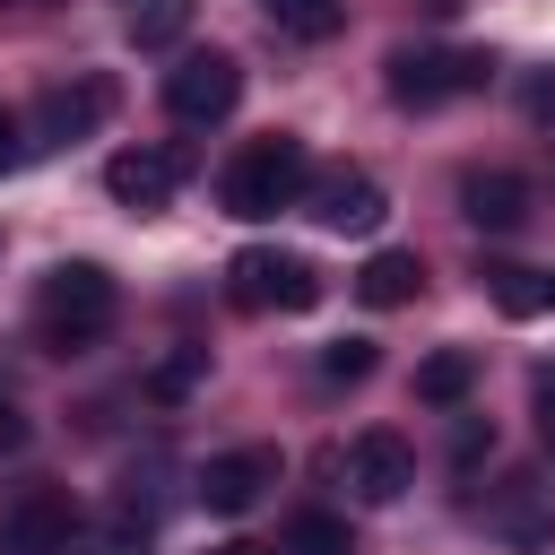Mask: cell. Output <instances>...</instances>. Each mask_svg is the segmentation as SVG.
I'll return each instance as SVG.
<instances>
[{
  "label": "cell",
  "instance_id": "cell-7",
  "mask_svg": "<svg viewBox=\"0 0 555 555\" xmlns=\"http://www.w3.org/2000/svg\"><path fill=\"white\" fill-rule=\"evenodd\" d=\"M278 451L269 442H243V451H217L208 468H199V512H217V520H234V512H251L269 486H278Z\"/></svg>",
  "mask_w": 555,
  "mask_h": 555
},
{
  "label": "cell",
  "instance_id": "cell-19",
  "mask_svg": "<svg viewBox=\"0 0 555 555\" xmlns=\"http://www.w3.org/2000/svg\"><path fill=\"white\" fill-rule=\"evenodd\" d=\"M199 373H208V347H173V356L147 373V399H165V408H173V399H191V390H199Z\"/></svg>",
  "mask_w": 555,
  "mask_h": 555
},
{
  "label": "cell",
  "instance_id": "cell-23",
  "mask_svg": "<svg viewBox=\"0 0 555 555\" xmlns=\"http://www.w3.org/2000/svg\"><path fill=\"white\" fill-rule=\"evenodd\" d=\"M9 451H26V408H17V399H0V460H9Z\"/></svg>",
  "mask_w": 555,
  "mask_h": 555
},
{
  "label": "cell",
  "instance_id": "cell-22",
  "mask_svg": "<svg viewBox=\"0 0 555 555\" xmlns=\"http://www.w3.org/2000/svg\"><path fill=\"white\" fill-rule=\"evenodd\" d=\"M520 104H529V121H555V69H538V78H529V95H520Z\"/></svg>",
  "mask_w": 555,
  "mask_h": 555
},
{
  "label": "cell",
  "instance_id": "cell-16",
  "mask_svg": "<svg viewBox=\"0 0 555 555\" xmlns=\"http://www.w3.org/2000/svg\"><path fill=\"white\" fill-rule=\"evenodd\" d=\"M260 9H269V26H278V35H295V43H330V35H338V17H347L338 0H260Z\"/></svg>",
  "mask_w": 555,
  "mask_h": 555
},
{
  "label": "cell",
  "instance_id": "cell-10",
  "mask_svg": "<svg viewBox=\"0 0 555 555\" xmlns=\"http://www.w3.org/2000/svg\"><path fill=\"white\" fill-rule=\"evenodd\" d=\"M182 173H191L182 147H121V156L104 165V191H113L121 208H165V199L182 191Z\"/></svg>",
  "mask_w": 555,
  "mask_h": 555
},
{
  "label": "cell",
  "instance_id": "cell-14",
  "mask_svg": "<svg viewBox=\"0 0 555 555\" xmlns=\"http://www.w3.org/2000/svg\"><path fill=\"white\" fill-rule=\"evenodd\" d=\"M468 390H477V356H468V347H434V356L416 364V399H425V408H460Z\"/></svg>",
  "mask_w": 555,
  "mask_h": 555
},
{
  "label": "cell",
  "instance_id": "cell-12",
  "mask_svg": "<svg viewBox=\"0 0 555 555\" xmlns=\"http://www.w3.org/2000/svg\"><path fill=\"white\" fill-rule=\"evenodd\" d=\"M304 199H312V217H321L330 234H373V225L390 217V199H382L373 173H321Z\"/></svg>",
  "mask_w": 555,
  "mask_h": 555
},
{
  "label": "cell",
  "instance_id": "cell-21",
  "mask_svg": "<svg viewBox=\"0 0 555 555\" xmlns=\"http://www.w3.org/2000/svg\"><path fill=\"white\" fill-rule=\"evenodd\" d=\"M321 373H330V382H364V373H373V338H330V347H321Z\"/></svg>",
  "mask_w": 555,
  "mask_h": 555
},
{
  "label": "cell",
  "instance_id": "cell-20",
  "mask_svg": "<svg viewBox=\"0 0 555 555\" xmlns=\"http://www.w3.org/2000/svg\"><path fill=\"white\" fill-rule=\"evenodd\" d=\"M147 546H156V512H139V503H121L95 529V555H147Z\"/></svg>",
  "mask_w": 555,
  "mask_h": 555
},
{
  "label": "cell",
  "instance_id": "cell-27",
  "mask_svg": "<svg viewBox=\"0 0 555 555\" xmlns=\"http://www.w3.org/2000/svg\"><path fill=\"white\" fill-rule=\"evenodd\" d=\"M546 312H555V278H546Z\"/></svg>",
  "mask_w": 555,
  "mask_h": 555
},
{
  "label": "cell",
  "instance_id": "cell-13",
  "mask_svg": "<svg viewBox=\"0 0 555 555\" xmlns=\"http://www.w3.org/2000/svg\"><path fill=\"white\" fill-rule=\"evenodd\" d=\"M416 286H425V260H416V251H373V260L356 269V295H364L373 312H399V304H416Z\"/></svg>",
  "mask_w": 555,
  "mask_h": 555
},
{
  "label": "cell",
  "instance_id": "cell-15",
  "mask_svg": "<svg viewBox=\"0 0 555 555\" xmlns=\"http://www.w3.org/2000/svg\"><path fill=\"white\" fill-rule=\"evenodd\" d=\"M278 555H356V529L338 512H295L286 538H278Z\"/></svg>",
  "mask_w": 555,
  "mask_h": 555
},
{
  "label": "cell",
  "instance_id": "cell-5",
  "mask_svg": "<svg viewBox=\"0 0 555 555\" xmlns=\"http://www.w3.org/2000/svg\"><path fill=\"white\" fill-rule=\"evenodd\" d=\"M243 104V61L234 52H182L165 69V113L173 121H225Z\"/></svg>",
  "mask_w": 555,
  "mask_h": 555
},
{
  "label": "cell",
  "instance_id": "cell-1",
  "mask_svg": "<svg viewBox=\"0 0 555 555\" xmlns=\"http://www.w3.org/2000/svg\"><path fill=\"white\" fill-rule=\"evenodd\" d=\"M304 191H312V156H304L295 130H260V139H243V147L225 156V173H217V208L243 217V225L295 208Z\"/></svg>",
  "mask_w": 555,
  "mask_h": 555
},
{
  "label": "cell",
  "instance_id": "cell-28",
  "mask_svg": "<svg viewBox=\"0 0 555 555\" xmlns=\"http://www.w3.org/2000/svg\"><path fill=\"white\" fill-rule=\"evenodd\" d=\"M17 9H52V0H17Z\"/></svg>",
  "mask_w": 555,
  "mask_h": 555
},
{
  "label": "cell",
  "instance_id": "cell-17",
  "mask_svg": "<svg viewBox=\"0 0 555 555\" xmlns=\"http://www.w3.org/2000/svg\"><path fill=\"white\" fill-rule=\"evenodd\" d=\"M486 295L512 312V321H529V312H546V278L538 269H512V260H494L486 269Z\"/></svg>",
  "mask_w": 555,
  "mask_h": 555
},
{
  "label": "cell",
  "instance_id": "cell-18",
  "mask_svg": "<svg viewBox=\"0 0 555 555\" xmlns=\"http://www.w3.org/2000/svg\"><path fill=\"white\" fill-rule=\"evenodd\" d=\"M182 26H191V0H147L130 17V43L139 52H165V43H182Z\"/></svg>",
  "mask_w": 555,
  "mask_h": 555
},
{
  "label": "cell",
  "instance_id": "cell-9",
  "mask_svg": "<svg viewBox=\"0 0 555 555\" xmlns=\"http://www.w3.org/2000/svg\"><path fill=\"white\" fill-rule=\"evenodd\" d=\"M113 104H121V87H113L104 69H78L69 87H52V95L35 104V139H87V130L113 121Z\"/></svg>",
  "mask_w": 555,
  "mask_h": 555
},
{
  "label": "cell",
  "instance_id": "cell-2",
  "mask_svg": "<svg viewBox=\"0 0 555 555\" xmlns=\"http://www.w3.org/2000/svg\"><path fill=\"white\" fill-rule=\"evenodd\" d=\"M113 312H121V286H113L95 260H61V269H43V286H35V330H43L52 356H87V347L113 330Z\"/></svg>",
  "mask_w": 555,
  "mask_h": 555
},
{
  "label": "cell",
  "instance_id": "cell-26",
  "mask_svg": "<svg viewBox=\"0 0 555 555\" xmlns=\"http://www.w3.org/2000/svg\"><path fill=\"white\" fill-rule=\"evenodd\" d=\"M217 555H278V546H217Z\"/></svg>",
  "mask_w": 555,
  "mask_h": 555
},
{
  "label": "cell",
  "instance_id": "cell-6",
  "mask_svg": "<svg viewBox=\"0 0 555 555\" xmlns=\"http://www.w3.org/2000/svg\"><path fill=\"white\" fill-rule=\"evenodd\" d=\"M69 538H78V503L61 486H26L0 512V555H69Z\"/></svg>",
  "mask_w": 555,
  "mask_h": 555
},
{
  "label": "cell",
  "instance_id": "cell-24",
  "mask_svg": "<svg viewBox=\"0 0 555 555\" xmlns=\"http://www.w3.org/2000/svg\"><path fill=\"white\" fill-rule=\"evenodd\" d=\"M9 156H17V121L0 113V173H9Z\"/></svg>",
  "mask_w": 555,
  "mask_h": 555
},
{
  "label": "cell",
  "instance_id": "cell-3",
  "mask_svg": "<svg viewBox=\"0 0 555 555\" xmlns=\"http://www.w3.org/2000/svg\"><path fill=\"white\" fill-rule=\"evenodd\" d=\"M494 78V52H477V43H408V52H390V104H408V113H434V104H451V95H477Z\"/></svg>",
  "mask_w": 555,
  "mask_h": 555
},
{
  "label": "cell",
  "instance_id": "cell-8",
  "mask_svg": "<svg viewBox=\"0 0 555 555\" xmlns=\"http://www.w3.org/2000/svg\"><path fill=\"white\" fill-rule=\"evenodd\" d=\"M347 486H356V503H399V494L416 486V451H408V434L364 425V434L347 442Z\"/></svg>",
  "mask_w": 555,
  "mask_h": 555
},
{
  "label": "cell",
  "instance_id": "cell-4",
  "mask_svg": "<svg viewBox=\"0 0 555 555\" xmlns=\"http://www.w3.org/2000/svg\"><path fill=\"white\" fill-rule=\"evenodd\" d=\"M225 295L243 312H312L321 304V269L304 251H278V243H251L225 260Z\"/></svg>",
  "mask_w": 555,
  "mask_h": 555
},
{
  "label": "cell",
  "instance_id": "cell-11",
  "mask_svg": "<svg viewBox=\"0 0 555 555\" xmlns=\"http://www.w3.org/2000/svg\"><path fill=\"white\" fill-rule=\"evenodd\" d=\"M529 208H538V191L520 182V173H460V217L477 225V234H512V225H529Z\"/></svg>",
  "mask_w": 555,
  "mask_h": 555
},
{
  "label": "cell",
  "instance_id": "cell-25",
  "mask_svg": "<svg viewBox=\"0 0 555 555\" xmlns=\"http://www.w3.org/2000/svg\"><path fill=\"white\" fill-rule=\"evenodd\" d=\"M538 416H546V442H555V399H538Z\"/></svg>",
  "mask_w": 555,
  "mask_h": 555
}]
</instances>
